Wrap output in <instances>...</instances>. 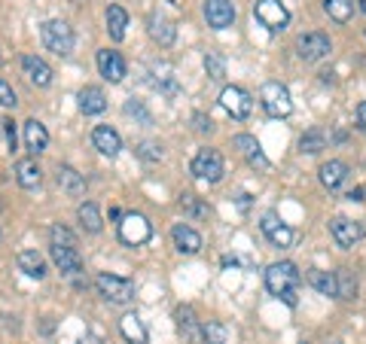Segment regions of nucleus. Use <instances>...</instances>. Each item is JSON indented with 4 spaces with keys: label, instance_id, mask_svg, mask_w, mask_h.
Instances as JSON below:
<instances>
[{
    "label": "nucleus",
    "instance_id": "15",
    "mask_svg": "<svg viewBox=\"0 0 366 344\" xmlns=\"http://www.w3.org/2000/svg\"><path fill=\"white\" fill-rule=\"evenodd\" d=\"M95 61H98V71H101V76H104L107 83H122V79H125V59L119 52L98 49Z\"/></svg>",
    "mask_w": 366,
    "mask_h": 344
},
{
    "label": "nucleus",
    "instance_id": "6",
    "mask_svg": "<svg viewBox=\"0 0 366 344\" xmlns=\"http://www.w3.org/2000/svg\"><path fill=\"white\" fill-rule=\"evenodd\" d=\"M254 16H257L259 25L266 31H272V34H281L284 28L290 25V9L284 6L281 0H257Z\"/></svg>",
    "mask_w": 366,
    "mask_h": 344
},
{
    "label": "nucleus",
    "instance_id": "23",
    "mask_svg": "<svg viewBox=\"0 0 366 344\" xmlns=\"http://www.w3.org/2000/svg\"><path fill=\"white\" fill-rule=\"evenodd\" d=\"M76 101H79V110H83L86 116H98V113L107 110V95L98 86H83Z\"/></svg>",
    "mask_w": 366,
    "mask_h": 344
},
{
    "label": "nucleus",
    "instance_id": "26",
    "mask_svg": "<svg viewBox=\"0 0 366 344\" xmlns=\"http://www.w3.org/2000/svg\"><path fill=\"white\" fill-rule=\"evenodd\" d=\"M16 180H19L21 189H37L40 180H43L37 158H21V162H16Z\"/></svg>",
    "mask_w": 366,
    "mask_h": 344
},
{
    "label": "nucleus",
    "instance_id": "13",
    "mask_svg": "<svg viewBox=\"0 0 366 344\" xmlns=\"http://www.w3.org/2000/svg\"><path fill=\"white\" fill-rule=\"evenodd\" d=\"M232 146L247 158L250 168H257V171H269V168H272L257 137H250V134H235V137H232Z\"/></svg>",
    "mask_w": 366,
    "mask_h": 344
},
{
    "label": "nucleus",
    "instance_id": "1",
    "mask_svg": "<svg viewBox=\"0 0 366 344\" xmlns=\"http://www.w3.org/2000/svg\"><path fill=\"white\" fill-rule=\"evenodd\" d=\"M300 283H302V274L293 262H274V265L266 268V290L272 295H278L281 302H287L290 308H296V295H300Z\"/></svg>",
    "mask_w": 366,
    "mask_h": 344
},
{
    "label": "nucleus",
    "instance_id": "47",
    "mask_svg": "<svg viewBox=\"0 0 366 344\" xmlns=\"http://www.w3.org/2000/svg\"><path fill=\"white\" fill-rule=\"evenodd\" d=\"M110 220H122V211L119 208H110Z\"/></svg>",
    "mask_w": 366,
    "mask_h": 344
},
{
    "label": "nucleus",
    "instance_id": "49",
    "mask_svg": "<svg viewBox=\"0 0 366 344\" xmlns=\"http://www.w3.org/2000/svg\"><path fill=\"white\" fill-rule=\"evenodd\" d=\"M333 344H342V341H333Z\"/></svg>",
    "mask_w": 366,
    "mask_h": 344
},
{
    "label": "nucleus",
    "instance_id": "2",
    "mask_svg": "<svg viewBox=\"0 0 366 344\" xmlns=\"http://www.w3.org/2000/svg\"><path fill=\"white\" fill-rule=\"evenodd\" d=\"M259 104H262V110H266L272 119H287L293 113L290 88L284 83H274V79H269V83L259 86Z\"/></svg>",
    "mask_w": 366,
    "mask_h": 344
},
{
    "label": "nucleus",
    "instance_id": "38",
    "mask_svg": "<svg viewBox=\"0 0 366 344\" xmlns=\"http://www.w3.org/2000/svg\"><path fill=\"white\" fill-rule=\"evenodd\" d=\"M49 238H52V244H59V247H76V235L71 228H64L61 223L49 228Z\"/></svg>",
    "mask_w": 366,
    "mask_h": 344
},
{
    "label": "nucleus",
    "instance_id": "28",
    "mask_svg": "<svg viewBox=\"0 0 366 344\" xmlns=\"http://www.w3.org/2000/svg\"><path fill=\"white\" fill-rule=\"evenodd\" d=\"M125 28H129V13L119 6V4H110L107 6V34L110 40H125Z\"/></svg>",
    "mask_w": 366,
    "mask_h": 344
},
{
    "label": "nucleus",
    "instance_id": "18",
    "mask_svg": "<svg viewBox=\"0 0 366 344\" xmlns=\"http://www.w3.org/2000/svg\"><path fill=\"white\" fill-rule=\"evenodd\" d=\"M49 256H52L55 268H59L61 274H79V271H83V256L76 253V247L49 244Z\"/></svg>",
    "mask_w": 366,
    "mask_h": 344
},
{
    "label": "nucleus",
    "instance_id": "40",
    "mask_svg": "<svg viewBox=\"0 0 366 344\" xmlns=\"http://www.w3.org/2000/svg\"><path fill=\"white\" fill-rule=\"evenodd\" d=\"M16 104H19V98H16L13 86H9L6 79H0V107H16Z\"/></svg>",
    "mask_w": 366,
    "mask_h": 344
},
{
    "label": "nucleus",
    "instance_id": "46",
    "mask_svg": "<svg viewBox=\"0 0 366 344\" xmlns=\"http://www.w3.org/2000/svg\"><path fill=\"white\" fill-rule=\"evenodd\" d=\"M79 344H101V338H95V335H83V338H79Z\"/></svg>",
    "mask_w": 366,
    "mask_h": 344
},
{
    "label": "nucleus",
    "instance_id": "9",
    "mask_svg": "<svg viewBox=\"0 0 366 344\" xmlns=\"http://www.w3.org/2000/svg\"><path fill=\"white\" fill-rule=\"evenodd\" d=\"M330 49H333V43H330V37H327V34H320V31H308V34H302V37L296 40V52H300L302 61L327 59Z\"/></svg>",
    "mask_w": 366,
    "mask_h": 344
},
{
    "label": "nucleus",
    "instance_id": "32",
    "mask_svg": "<svg viewBox=\"0 0 366 344\" xmlns=\"http://www.w3.org/2000/svg\"><path fill=\"white\" fill-rule=\"evenodd\" d=\"M320 150H327V134L320 131V128H308V131L300 137V153L317 156Z\"/></svg>",
    "mask_w": 366,
    "mask_h": 344
},
{
    "label": "nucleus",
    "instance_id": "34",
    "mask_svg": "<svg viewBox=\"0 0 366 344\" xmlns=\"http://www.w3.org/2000/svg\"><path fill=\"white\" fill-rule=\"evenodd\" d=\"M202 341L204 344H226V326L217 323V320L202 323Z\"/></svg>",
    "mask_w": 366,
    "mask_h": 344
},
{
    "label": "nucleus",
    "instance_id": "44",
    "mask_svg": "<svg viewBox=\"0 0 366 344\" xmlns=\"http://www.w3.org/2000/svg\"><path fill=\"white\" fill-rule=\"evenodd\" d=\"M348 201H366V183H363V186H357V189H351V192H348Z\"/></svg>",
    "mask_w": 366,
    "mask_h": 344
},
{
    "label": "nucleus",
    "instance_id": "5",
    "mask_svg": "<svg viewBox=\"0 0 366 344\" xmlns=\"http://www.w3.org/2000/svg\"><path fill=\"white\" fill-rule=\"evenodd\" d=\"M95 286L110 305H129L134 299V283L129 278H119V274H98Z\"/></svg>",
    "mask_w": 366,
    "mask_h": 344
},
{
    "label": "nucleus",
    "instance_id": "45",
    "mask_svg": "<svg viewBox=\"0 0 366 344\" xmlns=\"http://www.w3.org/2000/svg\"><path fill=\"white\" fill-rule=\"evenodd\" d=\"M357 125H360V128L366 131V101H363V104L357 107Z\"/></svg>",
    "mask_w": 366,
    "mask_h": 344
},
{
    "label": "nucleus",
    "instance_id": "42",
    "mask_svg": "<svg viewBox=\"0 0 366 344\" xmlns=\"http://www.w3.org/2000/svg\"><path fill=\"white\" fill-rule=\"evenodd\" d=\"M156 88L162 91V95H168V98H174L177 91H180V86H177V79H174V76H165L162 83H156Z\"/></svg>",
    "mask_w": 366,
    "mask_h": 344
},
{
    "label": "nucleus",
    "instance_id": "3",
    "mask_svg": "<svg viewBox=\"0 0 366 344\" xmlns=\"http://www.w3.org/2000/svg\"><path fill=\"white\" fill-rule=\"evenodd\" d=\"M40 37H43L46 49L55 52V55H71L74 52V43H76L74 28L67 25V21H61V19L43 21V25H40Z\"/></svg>",
    "mask_w": 366,
    "mask_h": 344
},
{
    "label": "nucleus",
    "instance_id": "37",
    "mask_svg": "<svg viewBox=\"0 0 366 344\" xmlns=\"http://www.w3.org/2000/svg\"><path fill=\"white\" fill-rule=\"evenodd\" d=\"M204 71L211 79H223L226 76V61L217 52H204Z\"/></svg>",
    "mask_w": 366,
    "mask_h": 344
},
{
    "label": "nucleus",
    "instance_id": "29",
    "mask_svg": "<svg viewBox=\"0 0 366 344\" xmlns=\"http://www.w3.org/2000/svg\"><path fill=\"white\" fill-rule=\"evenodd\" d=\"M119 332H122V338L129 344H147V329H144V323H141V317L137 314H125L119 320Z\"/></svg>",
    "mask_w": 366,
    "mask_h": 344
},
{
    "label": "nucleus",
    "instance_id": "19",
    "mask_svg": "<svg viewBox=\"0 0 366 344\" xmlns=\"http://www.w3.org/2000/svg\"><path fill=\"white\" fill-rule=\"evenodd\" d=\"M174 320H177V329H180L183 338H187L189 344H202V323H199V317L189 305H180L174 311Z\"/></svg>",
    "mask_w": 366,
    "mask_h": 344
},
{
    "label": "nucleus",
    "instance_id": "41",
    "mask_svg": "<svg viewBox=\"0 0 366 344\" xmlns=\"http://www.w3.org/2000/svg\"><path fill=\"white\" fill-rule=\"evenodd\" d=\"M0 125H4V131H6V143H9V153H16V150H19V134H16V122H13V119H4Z\"/></svg>",
    "mask_w": 366,
    "mask_h": 344
},
{
    "label": "nucleus",
    "instance_id": "8",
    "mask_svg": "<svg viewBox=\"0 0 366 344\" xmlns=\"http://www.w3.org/2000/svg\"><path fill=\"white\" fill-rule=\"evenodd\" d=\"M220 107H223L232 119L244 122L250 113H254V98H250V91L242 88V86H226V88L220 91Z\"/></svg>",
    "mask_w": 366,
    "mask_h": 344
},
{
    "label": "nucleus",
    "instance_id": "17",
    "mask_svg": "<svg viewBox=\"0 0 366 344\" xmlns=\"http://www.w3.org/2000/svg\"><path fill=\"white\" fill-rule=\"evenodd\" d=\"M92 143H95V150L101 156H110V158H117L122 150V137L117 128H110V125H98V128L92 131Z\"/></svg>",
    "mask_w": 366,
    "mask_h": 344
},
{
    "label": "nucleus",
    "instance_id": "35",
    "mask_svg": "<svg viewBox=\"0 0 366 344\" xmlns=\"http://www.w3.org/2000/svg\"><path fill=\"white\" fill-rule=\"evenodd\" d=\"M125 116H132V119H137V122H141V125H150L153 122V116H150V110H147L144 107V101H137V98H129V101H125Z\"/></svg>",
    "mask_w": 366,
    "mask_h": 344
},
{
    "label": "nucleus",
    "instance_id": "16",
    "mask_svg": "<svg viewBox=\"0 0 366 344\" xmlns=\"http://www.w3.org/2000/svg\"><path fill=\"white\" fill-rule=\"evenodd\" d=\"M21 71H25L28 83L37 86V88H46L52 83V67L46 64L40 55H21Z\"/></svg>",
    "mask_w": 366,
    "mask_h": 344
},
{
    "label": "nucleus",
    "instance_id": "33",
    "mask_svg": "<svg viewBox=\"0 0 366 344\" xmlns=\"http://www.w3.org/2000/svg\"><path fill=\"white\" fill-rule=\"evenodd\" d=\"M324 9L333 21L345 25V21L351 19V13H354V0H324Z\"/></svg>",
    "mask_w": 366,
    "mask_h": 344
},
{
    "label": "nucleus",
    "instance_id": "22",
    "mask_svg": "<svg viewBox=\"0 0 366 344\" xmlns=\"http://www.w3.org/2000/svg\"><path fill=\"white\" fill-rule=\"evenodd\" d=\"M147 31H150V37H153L159 46H162V49L174 46V40H177V28L171 25L165 16H159V13H153L150 19H147Z\"/></svg>",
    "mask_w": 366,
    "mask_h": 344
},
{
    "label": "nucleus",
    "instance_id": "10",
    "mask_svg": "<svg viewBox=\"0 0 366 344\" xmlns=\"http://www.w3.org/2000/svg\"><path fill=\"white\" fill-rule=\"evenodd\" d=\"M330 235H333V241L342 250H351L357 241H363L366 228L357 220H348V216H333L330 220Z\"/></svg>",
    "mask_w": 366,
    "mask_h": 344
},
{
    "label": "nucleus",
    "instance_id": "7",
    "mask_svg": "<svg viewBox=\"0 0 366 344\" xmlns=\"http://www.w3.org/2000/svg\"><path fill=\"white\" fill-rule=\"evenodd\" d=\"M189 171H192V177H199L204 183H220L226 174V165H223V156L217 150H199Z\"/></svg>",
    "mask_w": 366,
    "mask_h": 344
},
{
    "label": "nucleus",
    "instance_id": "30",
    "mask_svg": "<svg viewBox=\"0 0 366 344\" xmlns=\"http://www.w3.org/2000/svg\"><path fill=\"white\" fill-rule=\"evenodd\" d=\"M336 299H342V302L357 299V278H354L351 268H339L336 271Z\"/></svg>",
    "mask_w": 366,
    "mask_h": 344
},
{
    "label": "nucleus",
    "instance_id": "39",
    "mask_svg": "<svg viewBox=\"0 0 366 344\" xmlns=\"http://www.w3.org/2000/svg\"><path fill=\"white\" fill-rule=\"evenodd\" d=\"M183 211H187L189 216H208V204H202L196 195H183Z\"/></svg>",
    "mask_w": 366,
    "mask_h": 344
},
{
    "label": "nucleus",
    "instance_id": "25",
    "mask_svg": "<svg viewBox=\"0 0 366 344\" xmlns=\"http://www.w3.org/2000/svg\"><path fill=\"white\" fill-rule=\"evenodd\" d=\"M59 186H61V192L71 195V198H79V195H86V177L79 174L76 168L61 165L59 168Z\"/></svg>",
    "mask_w": 366,
    "mask_h": 344
},
{
    "label": "nucleus",
    "instance_id": "12",
    "mask_svg": "<svg viewBox=\"0 0 366 344\" xmlns=\"http://www.w3.org/2000/svg\"><path fill=\"white\" fill-rule=\"evenodd\" d=\"M259 228H262V235H266V241L272 247H290L293 244V228L287 223H281L274 213H262V220H259Z\"/></svg>",
    "mask_w": 366,
    "mask_h": 344
},
{
    "label": "nucleus",
    "instance_id": "36",
    "mask_svg": "<svg viewBox=\"0 0 366 344\" xmlns=\"http://www.w3.org/2000/svg\"><path fill=\"white\" fill-rule=\"evenodd\" d=\"M134 153L144 158V162H162V146H159L156 141H141L134 146Z\"/></svg>",
    "mask_w": 366,
    "mask_h": 344
},
{
    "label": "nucleus",
    "instance_id": "14",
    "mask_svg": "<svg viewBox=\"0 0 366 344\" xmlns=\"http://www.w3.org/2000/svg\"><path fill=\"white\" fill-rule=\"evenodd\" d=\"M317 177H320V183H324V189L339 192L342 186H345V180L351 177V168H348L345 162H342V158H330V162L320 165Z\"/></svg>",
    "mask_w": 366,
    "mask_h": 344
},
{
    "label": "nucleus",
    "instance_id": "11",
    "mask_svg": "<svg viewBox=\"0 0 366 344\" xmlns=\"http://www.w3.org/2000/svg\"><path fill=\"white\" fill-rule=\"evenodd\" d=\"M204 19L214 31H226L235 21V4L232 0H204Z\"/></svg>",
    "mask_w": 366,
    "mask_h": 344
},
{
    "label": "nucleus",
    "instance_id": "27",
    "mask_svg": "<svg viewBox=\"0 0 366 344\" xmlns=\"http://www.w3.org/2000/svg\"><path fill=\"white\" fill-rule=\"evenodd\" d=\"M305 283L317 290L320 295H336V271H324V268H308Z\"/></svg>",
    "mask_w": 366,
    "mask_h": 344
},
{
    "label": "nucleus",
    "instance_id": "31",
    "mask_svg": "<svg viewBox=\"0 0 366 344\" xmlns=\"http://www.w3.org/2000/svg\"><path fill=\"white\" fill-rule=\"evenodd\" d=\"M76 220H79V226H83L89 235H98L101 228H104V223H101V213H98V208L92 201L79 204V208H76Z\"/></svg>",
    "mask_w": 366,
    "mask_h": 344
},
{
    "label": "nucleus",
    "instance_id": "20",
    "mask_svg": "<svg viewBox=\"0 0 366 344\" xmlns=\"http://www.w3.org/2000/svg\"><path fill=\"white\" fill-rule=\"evenodd\" d=\"M21 131H25V150L31 156H40L49 146V131H46V125L40 119H28L21 125Z\"/></svg>",
    "mask_w": 366,
    "mask_h": 344
},
{
    "label": "nucleus",
    "instance_id": "43",
    "mask_svg": "<svg viewBox=\"0 0 366 344\" xmlns=\"http://www.w3.org/2000/svg\"><path fill=\"white\" fill-rule=\"evenodd\" d=\"M192 122H196V131H214V122L208 119V116H204V113H196V116H192Z\"/></svg>",
    "mask_w": 366,
    "mask_h": 344
},
{
    "label": "nucleus",
    "instance_id": "48",
    "mask_svg": "<svg viewBox=\"0 0 366 344\" xmlns=\"http://www.w3.org/2000/svg\"><path fill=\"white\" fill-rule=\"evenodd\" d=\"M357 4H360V9H363V13H366V0H357Z\"/></svg>",
    "mask_w": 366,
    "mask_h": 344
},
{
    "label": "nucleus",
    "instance_id": "4",
    "mask_svg": "<svg viewBox=\"0 0 366 344\" xmlns=\"http://www.w3.org/2000/svg\"><path fill=\"white\" fill-rule=\"evenodd\" d=\"M153 238V226L144 213H122L119 220V241L125 247H144Z\"/></svg>",
    "mask_w": 366,
    "mask_h": 344
},
{
    "label": "nucleus",
    "instance_id": "21",
    "mask_svg": "<svg viewBox=\"0 0 366 344\" xmlns=\"http://www.w3.org/2000/svg\"><path fill=\"white\" fill-rule=\"evenodd\" d=\"M171 241H174V247L180 250L183 256H192V253H199L202 250V235L192 226H183V223L171 228Z\"/></svg>",
    "mask_w": 366,
    "mask_h": 344
},
{
    "label": "nucleus",
    "instance_id": "24",
    "mask_svg": "<svg viewBox=\"0 0 366 344\" xmlns=\"http://www.w3.org/2000/svg\"><path fill=\"white\" fill-rule=\"evenodd\" d=\"M16 265H19V271H25L28 278H34V280H43L46 278V259L37 253V250H21V253L16 256Z\"/></svg>",
    "mask_w": 366,
    "mask_h": 344
}]
</instances>
